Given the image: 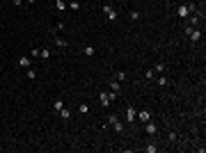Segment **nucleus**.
Here are the masks:
<instances>
[{
    "label": "nucleus",
    "instance_id": "11",
    "mask_svg": "<svg viewBox=\"0 0 206 153\" xmlns=\"http://www.w3.org/2000/svg\"><path fill=\"white\" fill-rule=\"evenodd\" d=\"M78 112H80V114H87V112H89V103H80V105H78Z\"/></svg>",
    "mask_w": 206,
    "mask_h": 153
},
{
    "label": "nucleus",
    "instance_id": "18",
    "mask_svg": "<svg viewBox=\"0 0 206 153\" xmlns=\"http://www.w3.org/2000/svg\"><path fill=\"white\" fill-rule=\"evenodd\" d=\"M83 53H85V55H94V46H85V48H83Z\"/></svg>",
    "mask_w": 206,
    "mask_h": 153
},
{
    "label": "nucleus",
    "instance_id": "24",
    "mask_svg": "<svg viewBox=\"0 0 206 153\" xmlns=\"http://www.w3.org/2000/svg\"><path fill=\"white\" fill-rule=\"evenodd\" d=\"M147 151H149V153H156V151H158V146H156V144H149V146H147Z\"/></svg>",
    "mask_w": 206,
    "mask_h": 153
},
{
    "label": "nucleus",
    "instance_id": "3",
    "mask_svg": "<svg viewBox=\"0 0 206 153\" xmlns=\"http://www.w3.org/2000/svg\"><path fill=\"white\" fill-rule=\"evenodd\" d=\"M103 14L110 18V21H117V16H119V14H117V9L110 7V5H103Z\"/></svg>",
    "mask_w": 206,
    "mask_h": 153
},
{
    "label": "nucleus",
    "instance_id": "6",
    "mask_svg": "<svg viewBox=\"0 0 206 153\" xmlns=\"http://www.w3.org/2000/svg\"><path fill=\"white\" fill-rule=\"evenodd\" d=\"M144 130H147V135H156V133H158V126H156V123H151V121H147V123H144Z\"/></svg>",
    "mask_w": 206,
    "mask_h": 153
},
{
    "label": "nucleus",
    "instance_id": "27",
    "mask_svg": "<svg viewBox=\"0 0 206 153\" xmlns=\"http://www.w3.org/2000/svg\"><path fill=\"white\" fill-rule=\"evenodd\" d=\"M23 2H25V0H14V5H16V7H21Z\"/></svg>",
    "mask_w": 206,
    "mask_h": 153
},
{
    "label": "nucleus",
    "instance_id": "14",
    "mask_svg": "<svg viewBox=\"0 0 206 153\" xmlns=\"http://www.w3.org/2000/svg\"><path fill=\"white\" fill-rule=\"evenodd\" d=\"M67 7H69V9H73V12H78V9H80V2H76V0H71V2H69Z\"/></svg>",
    "mask_w": 206,
    "mask_h": 153
},
{
    "label": "nucleus",
    "instance_id": "16",
    "mask_svg": "<svg viewBox=\"0 0 206 153\" xmlns=\"http://www.w3.org/2000/svg\"><path fill=\"white\" fill-rule=\"evenodd\" d=\"M25 76L30 78V80H37V71H34V69H28V71H25Z\"/></svg>",
    "mask_w": 206,
    "mask_h": 153
},
{
    "label": "nucleus",
    "instance_id": "23",
    "mask_svg": "<svg viewBox=\"0 0 206 153\" xmlns=\"http://www.w3.org/2000/svg\"><path fill=\"white\" fill-rule=\"evenodd\" d=\"M158 85H160V87H167V78L160 76V78H158Z\"/></svg>",
    "mask_w": 206,
    "mask_h": 153
},
{
    "label": "nucleus",
    "instance_id": "9",
    "mask_svg": "<svg viewBox=\"0 0 206 153\" xmlns=\"http://www.w3.org/2000/svg\"><path fill=\"white\" fill-rule=\"evenodd\" d=\"M199 39H202V30H199V27H192V30H190V41H199Z\"/></svg>",
    "mask_w": 206,
    "mask_h": 153
},
{
    "label": "nucleus",
    "instance_id": "1",
    "mask_svg": "<svg viewBox=\"0 0 206 153\" xmlns=\"http://www.w3.org/2000/svg\"><path fill=\"white\" fill-rule=\"evenodd\" d=\"M117 98V94H108V92H101L99 94V101H101L103 108H110V103Z\"/></svg>",
    "mask_w": 206,
    "mask_h": 153
},
{
    "label": "nucleus",
    "instance_id": "25",
    "mask_svg": "<svg viewBox=\"0 0 206 153\" xmlns=\"http://www.w3.org/2000/svg\"><path fill=\"white\" fill-rule=\"evenodd\" d=\"M156 78V71H147V80H154Z\"/></svg>",
    "mask_w": 206,
    "mask_h": 153
},
{
    "label": "nucleus",
    "instance_id": "17",
    "mask_svg": "<svg viewBox=\"0 0 206 153\" xmlns=\"http://www.w3.org/2000/svg\"><path fill=\"white\" fill-rule=\"evenodd\" d=\"M55 7L60 9V12H64V9H67V5H64V0H55Z\"/></svg>",
    "mask_w": 206,
    "mask_h": 153
},
{
    "label": "nucleus",
    "instance_id": "26",
    "mask_svg": "<svg viewBox=\"0 0 206 153\" xmlns=\"http://www.w3.org/2000/svg\"><path fill=\"white\" fill-rule=\"evenodd\" d=\"M62 108H64V103H62V101H55V110L60 112V110H62Z\"/></svg>",
    "mask_w": 206,
    "mask_h": 153
},
{
    "label": "nucleus",
    "instance_id": "22",
    "mask_svg": "<svg viewBox=\"0 0 206 153\" xmlns=\"http://www.w3.org/2000/svg\"><path fill=\"white\" fill-rule=\"evenodd\" d=\"M137 18H140V12H137V9H133V12H131V21H137Z\"/></svg>",
    "mask_w": 206,
    "mask_h": 153
},
{
    "label": "nucleus",
    "instance_id": "19",
    "mask_svg": "<svg viewBox=\"0 0 206 153\" xmlns=\"http://www.w3.org/2000/svg\"><path fill=\"white\" fill-rule=\"evenodd\" d=\"M154 71H156V73H163V71H165V64H163V62H158V64H156V69H154Z\"/></svg>",
    "mask_w": 206,
    "mask_h": 153
},
{
    "label": "nucleus",
    "instance_id": "28",
    "mask_svg": "<svg viewBox=\"0 0 206 153\" xmlns=\"http://www.w3.org/2000/svg\"><path fill=\"white\" fill-rule=\"evenodd\" d=\"M25 2H37V0H25Z\"/></svg>",
    "mask_w": 206,
    "mask_h": 153
},
{
    "label": "nucleus",
    "instance_id": "13",
    "mask_svg": "<svg viewBox=\"0 0 206 153\" xmlns=\"http://www.w3.org/2000/svg\"><path fill=\"white\" fill-rule=\"evenodd\" d=\"M39 57H41V60H48V57H51V51H48V48H41V51H39Z\"/></svg>",
    "mask_w": 206,
    "mask_h": 153
},
{
    "label": "nucleus",
    "instance_id": "7",
    "mask_svg": "<svg viewBox=\"0 0 206 153\" xmlns=\"http://www.w3.org/2000/svg\"><path fill=\"white\" fill-rule=\"evenodd\" d=\"M176 14H179L181 18H188L190 16V7H188V5H181V7L176 9Z\"/></svg>",
    "mask_w": 206,
    "mask_h": 153
},
{
    "label": "nucleus",
    "instance_id": "5",
    "mask_svg": "<svg viewBox=\"0 0 206 153\" xmlns=\"http://www.w3.org/2000/svg\"><path fill=\"white\" fill-rule=\"evenodd\" d=\"M30 62H32V57H30V55H23V57H18V66L21 69H30Z\"/></svg>",
    "mask_w": 206,
    "mask_h": 153
},
{
    "label": "nucleus",
    "instance_id": "20",
    "mask_svg": "<svg viewBox=\"0 0 206 153\" xmlns=\"http://www.w3.org/2000/svg\"><path fill=\"white\" fill-rule=\"evenodd\" d=\"M124 78H126V73H124V71H117V73H115V80H119V82L124 80Z\"/></svg>",
    "mask_w": 206,
    "mask_h": 153
},
{
    "label": "nucleus",
    "instance_id": "10",
    "mask_svg": "<svg viewBox=\"0 0 206 153\" xmlns=\"http://www.w3.org/2000/svg\"><path fill=\"white\" fill-rule=\"evenodd\" d=\"M135 108H128V110H126V119H128V123H133V121H135Z\"/></svg>",
    "mask_w": 206,
    "mask_h": 153
},
{
    "label": "nucleus",
    "instance_id": "15",
    "mask_svg": "<svg viewBox=\"0 0 206 153\" xmlns=\"http://www.w3.org/2000/svg\"><path fill=\"white\" fill-rule=\"evenodd\" d=\"M53 39H55V43H57V46H60V48H67V41H64V39H62V37H53Z\"/></svg>",
    "mask_w": 206,
    "mask_h": 153
},
{
    "label": "nucleus",
    "instance_id": "12",
    "mask_svg": "<svg viewBox=\"0 0 206 153\" xmlns=\"http://www.w3.org/2000/svg\"><path fill=\"white\" fill-rule=\"evenodd\" d=\"M62 30H64V23H55V25L51 27V32H53V34H57V32H62Z\"/></svg>",
    "mask_w": 206,
    "mask_h": 153
},
{
    "label": "nucleus",
    "instance_id": "21",
    "mask_svg": "<svg viewBox=\"0 0 206 153\" xmlns=\"http://www.w3.org/2000/svg\"><path fill=\"white\" fill-rule=\"evenodd\" d=\"M60 117H62V119H69V117H71V112H69V110H64V108H62V110H60Z\"/></svg>",
    "mask_w": 206,
    "mask_h": 153
},
{
    "label": "nucleus",
    "instance_id": "4",
    "mask_svg": "<svg viewBox=\"0 0 206 153\" xmlns=\"http://www.w3.org/2000/svg\"><path fill=\"white\" fill-rule=\"evenodd\" d=\"M135 119H140L142 123H147V121H151V112H149V110H140L135 114Z\"/></svg>",
    "mask_w": 206,
    "mask_h": 153
},
{
    "label": "nucleus",
    "instance_id": "8",
    "mask_svg": "<svg viewBox=\"0 0 206 153\" xmlns=\"http://www.w3.org/2000/svg\"><path fill=\"white\" fill-rule=\"evenodd\" d=\"M110 89H112V94H117V96H119V92H121V85H119V80H115V78H110Z\"/></svg>",
    "mask_w": 206,
    "mask_h": 153
},
{
    "label": "nucleus",
    "instance_id": "2",
    "mask_svg": "<svg viewBox=\"0 0 206 153\" xmlns=\"http://www.w3.org/2000/svg\"><path fill=\"white\" fill-rule=\"evenodd\" d=\"M108 126H112V130H117V133L124 130V126H121V121H119L117 114H110V117H108Z\"/></svg>",
    "mask_w": 206,
    "mask_h": 153
}]
</instances>
